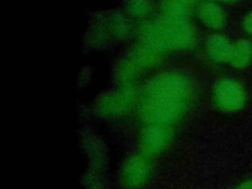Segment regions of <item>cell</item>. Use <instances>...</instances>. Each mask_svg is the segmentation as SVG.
Returning a JSON list of instances; mask_svg holds the SVG:
<instances>
[{
  "mask_svg": "<svg viewBox=\"0 0 252 189\" xmlns=\"http://www.w3.org/2000/svg\"><path fill=\"white\" fill-rule=\"evenodd\" d=\"M209 51L218 60H229L232 52V45L223 36L215 35L209 40Z\"/></svg>",
  "mask_w": 252,
  "mask_h": 189,
  "instance_id": "cell-4",
  "label": "cell"
},
{
  "mask_svg": "<svg viewBox=\"0 0 252 189\" xmlns=\"http://www.w3.org/2000/svg\"><path fill=\"white\" fill-rule=\"evenodd\" d=\"M233 189H252V180H246Z\"/></svg>",
  "mask_w": 252,
  "mask_h": 189,
  "instance_id": "cell-7",
  "label": "cell"
},
{
  "mask_svg": "<svg viewBox=\"0 0 252 189\" xmlns=\"http://www.w3.org/2000/svg\"><path fill=\"white\" fill-rule=\"evenodd\" d=\"M243 29L247 33L252 34V11L245 17L243 21Z\"/></svg>",
  "mask_w": 252,
  "mask_h": 189,
  "instance_id": "cell-6",
  "label": "cell"
},
{
  "mask_svg": "<svg viewBox=\"0 0 252 189\" xmlns=\"http://www.w3.org/2000/svg\"><path fill=\"white\" fill-rule=\"evenodd\" d=\"M223 1H225V2H234L236 0H223Z\"/></svg>",
  "mask_w": 252,
  "mask_h": 189,
  "instance_id": "cell-8",
  "label": "cell"
},
{
  "mask_svg": "<svg viewBox=\"0 0 252 189\" xmlns=\"http://www.w3.org/2000/svg\"><path fill=\"white\" fill-rule=\"evenodd\" d=\"M147 169L143 163L139 161L132 162L123 171V182L132 188L141 186L146 178Z\"/></svg>",
  "mask_w": 252,
  "mask_h": 189,
  "instance_id": "cell-3",
  "label": "cell"
},
{
  "mask_svg": "<svg viewBox=\"0 0 252 189\" xmlns=\"http://www.w3.org/2000/svg\"><path fill=\"white\" fill-rule=\"evenodd\" d=\"M252 59V43L246 39L238 40L232 45V52L229 58L231 65L237 68L246 67Z\"/></svg>",
  "mask_w": 252,
  "mask_h": 189,
  "instance_id": "cell-2",
  "label": "cell"
},
{
  "mask_svg": "<svg viewBox=\"0 0 252 189\" xmlns=\"http://www.w3.org/2000/svg\"><path fill=\"white\" fill-rule=\"evenodd\" d=\"M216 97L219 104L227 110H236L245 103V93L240 84L234 80L225 79L216 87Z\"/></svg>",
  "mask_w": 252,
  "mask_h": 189,
  "instance_id": "cell-1",
  "label": "cell"
},
{
  "mask_svg": "<svg viewBox=\"0 0 252 189\" xmlns=\"http://www.w3.org/2000/svg\"><path fill=\"white\" fill-rule=\"evenodd\" d=\"M203 16L206 22L214 28H219L223 25L224 13L223 11L216 5L207 4L203 9Z\"/></svg>",
  "mask_w": 252,
  "mask_h": 189,
  "instance_id": "cell-5",
  "label": "cell"
}]
</instances>
